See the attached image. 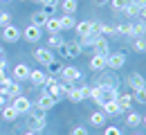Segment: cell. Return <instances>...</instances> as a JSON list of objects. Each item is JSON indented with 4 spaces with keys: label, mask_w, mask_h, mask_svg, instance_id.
Here are the masks:
<instances>
[{
    "label": "cell",
    "mask_w": 146,
    "mask_h": 135,
    "mask_svg": "<svg viewBox=\"0 0 146 135\" xmlns=\"http://www.w3.org/2000/svg\"><path fill=\"white\" fill-rule=\"evenodd\" d=\"M58 7L63 9V14H76L79 2H76V0H61V5H58Z\"/></svg>",
    "instance_id": "cell-28"
},
{
    "label": "cell",
    "mask_w": 146,
    "mask_h": 135,
    "mask_svg": "<svg viewBox=\"0 0 146 135\" xmlns=\"http://www.w3.org/2000/svg\"><path fill=\"white\" fill-rule=\"evenodd\" d=\"M128 86H130L133 90H137V88H144L146 81H144V77H142L139 72H130V74H128Z\"/></svg>",
    "instance_id": "cell-18"
},
{
    "label": "cell",
    "mask_w": 146,
    "mask_h": 135,
    "mask_svg": "<svg viewBox=\"0 0 146 135\" xmlns=\"http://www.w3.org/2000/svg\"><path fill=\"white\" fill-rule=\"evenodd\" d=\"M25 135H38V133H36V131H27Z\"/></svg>",
    "instance_id": "cell-50"
},
{
    "label": "cell",
    "mask_w": 146,
    "mask_h": 135,
    "mask_svg": "<svg viewBox=\"0 0 146 135\" xmlns=\"http://www.w3.org/2000/svg\"><path fill=\"white\" fill-rule=\"evenodd\" d=\"M124 65H126V54L124 52H110L106 57V70H110V72H117Z\"/></svg>",
    "instance_id": "cell-3"
},
{
    "label": "cell",
    "mask_w": 146,
    "mask_h": 135,
    "mask_svg": "<svg viewBox=\"0 0 146 135\" xmlns=\"http://www.w3.org/2000/svg\"><path fill=\"white\" fill-rule=\"evenodd\" d=\"M38 2H43V0H38Z\"/></svg>",
    "instance_id": "cell-55"
},
{
    "label": "cell",
    "mask_w": 146,
    "mask_h": 135,
    "mask_svg": "<svg viewBox=\"0 0 146 135\" xmlns=\"http://www.w3.org/2000/svg\"><path fill=\"white\" fill-rule=\"evenodd\" d=\"M135 34H137V39H146V20L135 25Z\"/></svg>",
    "instance_id": "cell-38"
},
{
    "label": "cell",
    "mask_w": 146,
    "mask_h": 135,
    "mask_svg": "<svg viewBox=\"0 0 146 135\" xmlns=\"http://www.w3.org/2000/svg\"><path fill=\"white\" fill-rule=\"evenodd\" d=\"M133 2H135L137 7H146V0H133Z\"/></svg>",
    "instance_id": "cell-48"
},
{
    "label": "cell",
    "mask_w": 146,
    "mask_h": 135,
    "mask_svg": "<svg viewBox=\"0 0 146 135\" xmlns=\"http://www.w3.org/2000/svg\"><path fill=\"white\" fill-rule=\"evenodd\" d=\"M142 20H146V7H139V14H137Z\"/></svg>",
    "instance_id": "cell-46"
},
{
    "label": "cell",
    "mask_w": 146,
    "mask_h": 135,
    "mask_svg": "<svg viewBox=\"0 0 146 135\" xmlns=\"http://www.w3.org/2000/svg\"><path fill=\"white\" fill-rule=\"evenodd\" d=\"M88 68H90L92 72H101V70H106V57H104V54H92Z\"/></svg>",
    "instance_id": "cell-11"
},
{
    "label": "cell",
    "mask_w": 146,
    "mask_h": 135,
    "mask_svg": "<svg viewBox=\"0 0 146 135\" xmlns=\"http://www.w3.org/2000/svg\"><path fill=\"white\" fill-rule=\"evenodd\" d=\"M63 45V39L58 36V34H50V39H47V50H58Z\"/></svg>",
    "instance_id": "cell-30"
},
{
    "label": "cell",
    "mask_w": 146,
    "mask_h": 135,
    "mask_svg": "<svg viewBox=\"0 0 146 135\" xmlns=\"http://www.w3.org/2000/svg\"><path fill=\"white\" fill-rule=\"evenodd\" d=\"M94 86H99V88H119V77L115 72H104L94 81Z\"/></svg>",
    "instance_id": "cell-8"
},
{
    "label": "cell",
    "mask_w": 146,
    "mask_h": 135,
    "mask_svg": "<svg viewBox=\"0 0 146 135\" xmlns=\"http://www.w3.org/2000/svg\"><path fill=\"white\" fill-rule=\"evenodd\" d=\"M45 79H47V74H45L43 70H29V81H32L34 86H43Z\"/></svg>",
    "instance_id": "cell-26"
},
{
    "label": "cell",
    "mask_w": 146,
    "mask_h": 135,
    "mask_svg": "<svg viewBox=\"0 0 146 135\" xmlns=\"http://www.w3.org/2000/svg\"><path fill=\"white\" fill-rule=\"evenodd\" d=\"M99 25H101L99 20H92L90 23V32H99Z\"/></svg>",
    "instance_id": "cell-45"
},
{
    "label": "cell",
    "mask_w": 146,
    "mask_h": 135,
    "mask_svg": "<svg viewBox=\"0 0 146 135\" xmlns=\"http://www.w3.org/2000/svg\"><path fill=\"white\" fill-rule=\"evenodd\" d=\"M32 57L36 59L40 65H50V63H54V54H52V50H47V47H38V50H34L32 52Z\"/></svg>",
    "instance_id": "cell-9"
},
{
    "label": "cell",
    "mask_w": 146,
    "mask_h": 135,
    "mask_svg": "<svg viewBox=\"0 0 146 135\" xmlns=\"http://www.w3.org/2000/svg\"><path fill=\"white\" fill-rule=\"evenodd\" d=\"M47 18H50V16H47L43 9H40V11H34V14H32V23H29V25H36V27H40V29H43V27H45V23H47Z\"/></svg>",
    "instance_id": "cell-24"
},
{
    "label": "cell",
    "mask_w": 146,
    "mask_h": 135,
    "mask_svg": "<svg viewBox=\"0 0 146 135\" xmlns=\"http://www.w3.org/2000/svg\"><path fill=\"white\" fill-rule=\"evenodd\" d=\"M45 88H47V92L54 97V99H58V97H63L61 95V86H58V81H56V77H47L45 79V83H43Z\"/></svg>",
    "instance_id": "cell-12"
},
{
    "label": "cell",
    "mask_w": 146,
    "mask_h": 135,
    "mask_svg": "<svg viewBox=\"0 0 146 135\" xmlns=\"http://www.w3.org/2000/svg\"><path fill=\"white\" fill-rule=\"evenodd\" d=\"M5 104H7V97L0 95V110H2V106H5Z\"/></svg>",
    "instance_id": "cell-49"
},
{
    "label": "cell",
    "mask_w": 146,
    "mask_h": 135,
    "mask_svg": "<svg viewBox=\"0 0 146 135\" xmlns=\"http://www.w3.org/2000/svg\"><path fill=\"white\" fill-rule=\"evenodd\" d=\"M0 2H7V0H0Z\"/></svg>",
    "instance_id": "cell-53"
},
{
    "label": "cell",
    "mask_w": 146,
    "mask_h": 135,
    "mask_svg": "<svg viewBox=\"0 0 146 135\" xmlns=\"http://www.w3.org/2000/svg\"><path fill=\"white\" fill-rule=\"evenodd\" d=\"M18 95H23V88H20V81H14L9 86V90H7V97L14 99V97H18Z\"/></svg>",
    "instance_id": "cell-34"
},
{
    "label": "cell",
    "mask_w": 146,
    "mask_h": 135,
    "mask_svg": "<svg viewBox=\"0 0 146 135\" xmlns=\"http://www.w3.org/2000/svg\"><path fill=\"white\" fill-rule=\"evenodd\" d=\"M58 5H61V0H43V11L47 16H52L56 9H58Z\"/></svg>",
    "instance_id": "cell-29"
},
{
    "label": "cell",
    "mask_w": 146,
    "mask_h": 135,
    "mask_svg": "<svg viewBox=\"0 0 146 135\" xmlns=\"http://www.w3.org/2000/svg\"><path fill=\"white\" fill-rule=\"evenodd\" d=\"M27 115H29V131H36V133H40V131L47 126V117H45V113H43V110L32 108Z\"/></svg>",
    "instance_id": "cell-1"
},
{
    "label": "cell",
    "mask_w": 146,
    "mask_h": 135,
    "mask_svg": "<svg viewBox=\"0 0 146 135\" xmlns=\"http://www.w3.org/2000/svg\"><path fill=\"white\" fill-rule=\"evenodd\" d=\"M61 77H63V83H81L83 81V72L79 68H72V65H63L61 70Z\"/></svg>",
    "instance_id": "cell-4"
},
{
    "label": "cell",
    "mask_w": 146,
    "mask_h": 135,
    "mask_svg": "<svg viewBox=\"0 0 146 135\" xmlns=\"http://www.w3.org/2000/svg\"><path fill=\"white\" fill-rule=\"evenodd\" d=\"M108 2H110V0H94V5H97V7H106Z\"/></svg>",
    "instance_id": "cell-47"
},
{
    "label": "cell",
    "mask_w": 146,
    "mask_h": 135,
    "mask_svg": "<svg viewBox=\"0 0 146 135\" xmlns=\"http://www.w3.org/2000/svg\"><path fill=\"white\" fill-rule=\"evenodd\" d=\"M56 101H58V99H54V97L45 90V92H40V95H38L36 108H38V110H43V113H47V110H52V108L56 106Z\"/></svg>",
    "instance_id": "cell-7"
},
{
    "label": "cell",
    "mask_w": 146,
    "mask_h": 135,
    "mask_svg": "<svg viewBox=\"0 0 146 135\" xmlns=\"http://www.w3.org/2000/svg\"><path fill=\"white\" fill-rule=\"evenodd\" d=\"M11 106H14V110L18 113V115H27L32 108H34V104L27 99L25 95H18V97H14L11 99Z\"/></svg>",
    "instance_id": "cell-5"
},
{
    "label": "cell",
    "mask_w": 146,
    "mask_h": 135,
    "mask_svg": "<svg viewBox=\"0 0 146 135\" xmlns=\"http://www.w3.org/2000/svg\"><path fill=\"white\" fill-rule=\"evenodd\" d=\"M45 29H47L50 34H58V32H61V20L56 18V16H50L47 23H45Z\"/></svg>",
    "instance_id": "cell-27"
},
{
    "label": "cell",
    "mask_w": 146,
    "mask_h": 135,
    "mask_svg": "<svg viewBox=\"0 0 146 135\" xmlns=\"http://www.w3.org/2000/svg\"><path fill=\"white\" fill-rule=\"evenodd\" d=\"M47 68H50V72H52L54 77H56V74H61V70H63V65H61V63H56V61H54V63H50Z\"/></svg>",
    "instance_id": "cell-42"
},
{
    "label": "cell",
    "mask_w": 146,
    "mask_h": 135,
    "mask_svg": "<svg viewBox=\"0 0 146 135\" xmlns=\"http://www.w3.org/2000/svg\"><path fill=\"white\" fill-rule=\"evenodd\" d=\"M2 52H5V50H2V45H0V57H2Z\"/></svg>",
    "instance_id": "cell-52"
},
{
    "label": "cell",
    "mask_w": 146,
    "mask_h": 135,
    "mask_svg": "<svg viewBox=\"0 0 146 135\" xmlns=\"http://www.w3.org/2000/svg\"><path fill=\"white\" fill-rule=\"evenodd\" d=\"M70 135H88V128L86 126H74V128H70Z\"/></svg>",
    "instance_id": "cell-43"
},
{
    "label": "cell",
    "mask_w": 146,
    "mask_h": 135,
    "mask_svg": "<svg viewBox=\"0 0 146 135\" xmlns=\"http://www.w3.org/2000/svg\"><path fill=\"white\" fill-rule=\"evenodd\" d=\"M74 32H76L79 36L88 34V32H90V20H81V23H76V25H74Z\"/></svg>",
    "instance_id": "cell-32"
},
{
    "label": "cell",
    "mask_w": 146,
    "mask_h": 135,
    "mask_svg": "<svg viewBox=\"0 0 146 135\" xmlns=\"http://www.w3.org/2000/svg\"><path fill=\"white\" fill-rule=\"evenodd\" d=\"M79 90H81V97H83V99H90V86H88V83H83V81H81Z\"/></svg>",
    "instance_id": "cell-40"
},
{
    "label": "cell",
    "mask_w": 146,
    "mask_h": 135,
    "mask_svg": "<svg viewBox=\"0 0 146 135\" xmlns=\"http://www.w3.org/2000/svg\"><path fill=\"white\" fill-rule=\"evenodd\" d=\"M133 50L137 54H146V39H135L133 41Z\"/></svg>",
    "instance_id": "cell-37"
},
{
    "label": "cell",
    "mask_w": 146,
    "mask_h": 135,
    "mask_svg": "<svg viewBox=\"0 0 146 135\" xmlns=\"http://www.w3.org/2000/svg\"><path fill=\"white\" fill-rule=\"evenodd\" d=\"M90 99H94L97 104H101V88L99 86H90Z\"/></svg>",
    "instance_id": "cell-39"
},
{
    "label": "cell",
    "mask_w": 146,
    "mask_h": 135,
    "mask_svg": "<svg viewBox=\"0 0 146 135\" xmlns=\"http://www.w3.org/2000/svg\"><path fill=\"white\" fill-rule=\"evenodd\" d=\"M104 135H121V131H119L117 126H106V131H104Z\"/></svg>",
    "instance_id": "cell-44"
},
{
    "label": "cell",
    "mask_w": 146,
    "mask_h": 135,
    "mask_svg": "<svg viewBox=\"0 0 146 135\" xmlns=\"http://www.w3.org/2000/svg\"><path fill=\"white\" fill-rule=\"evenodd\" d=\"M99 108H101V113L106 117H115V115H121V110H119V106H117V101H104V104H99Z\"/></svg>",
    "instance_id": "cell-13"
},
{
    "label": "cell",
    "mask_w": 146,
    "mask_h": 135,
    "mask_svg": "<svg viewBox=\"0 0 146 135\" xmlns=\"http://www.w3.org/2000/svg\"><path fill=\"white\" fill-rule=\"evenodd\" d=\"M133 101H137V104H146V86H144V88L133 90Z\"/></svg>",
    "instance_id": "cell-35"
},
{
    "label": "cell",
    "mask_w": 146,
    "mask_h": 135,
    "mask_svg": "<svg viewBox=\"0 0 146 135\" xmlns=\"http://www.w3.org/2000/svg\"><path fill=\"white\" fill-rule=\"evenodd\" d=\"M115 29H117V34H119V36H126V39H130V41H135V39H137V34H135V25L121 23V25H117Z\"/></svg>",
    "instance_id": "cell-15"
},
{
    "label": "cell",
    "mask_w": 146,
    "mask_h": 135,
    "mask_svg": "<svg viewBox=\"0 0 146 135\" xmlns=\"http://www.w3.org/2000/svg\"><path fill=\"white\" fill-rule=\"evenodd\" d=\"M99 34H101L104 39H117V36H119L117 29H115V25H106V23L99 25Z\"/></svg>",
    "instance_id": "cell-25"
},
{
    "label": "cell",
    "mask_w": 146,
    "mask_h": 135,
    "mask_svg": "<svg viewBox=\"0 0 146 135\" xmlns=\"http://www.w3.org/2000/svg\"><path fill=\"white\" fill-rule=\"evenodd\" d=\"M0 115H2L5 122H16V119H18V113L14 110V106H11V104H5V106H2V110H0Z\"/></svg>",
    "instance_id": "cell-22"
},
{
    "label": "cell",
    "mask_w": 146,
    "mask_h": 135,
    "mask_svg": "<svg viewBox=\"0 0 146 135\" xmlns=\"http://www.w3.org/2000/svg\"><path fill=\"white\" fill-rule=\"evenodd\" d=\"M135 135H142V133H135Z\"/></svg>",
    "instance_id": "cell-54"
},
{
    "label": "cell",
    "mask_w": 146,
    "mask_h": 135,
    "mask_svg": "<svg viewBox=\"0 0 146 135\" xmlns=\"http://www.w3.org/2000/svg\"><path fill=\"white\" fill-rule=\"evenodd\" d=\"M92 50H94V54H104V57H108V39H104V36H99V41L92 45Z\"/></svg>",
    "instance_id": "cell-23"
},
{
    "label": "cell",
    "mask_w": 146,
    "mask_h": 135,
    "mask_svg": "<svg viewBox=\"0 0 146 135\" xmlns=\"http://www.w3.org/2000/svg\"><path fill=\"white\" fill-rule=\"evenodd\" d=\"M58 52H61V57H65V59H76V57L83 54V47H81L79 41H63V45L58 47Z\"/></svg>",
    "instance_id": "cell-2"
},
{
    "label": "cell",
    "mask_w": 146,
    "mask_h": 135,
    "mask_svg": "<svg viewBox=\"0 0 146 135\" xmlns=\"http://www.w3.org/2000/svg\"><path fill=\"white\" fill-rule=\"evenodd\" d=\"M43 36V29L36 27V25H27L25 29H23V39L27 41V43H38Z\"/></svg>",
    "instance_id": "cell-10"
},
{
    "label": "cell",
    "mask_w": 146,
    "mask_h": 135,
    "mask_svg": "<svg viewBox=\"0 0 146 135\" xmlns=\"http://www.w3.org/2000/svg\"><path fill=\"white\" fill-rule=\"evenodd\" d=\"M99 36H101L99 32H88V34L79 36V43H81V47H83V50H86V47H90V50H92V45L99 41Z\"/></svg>",
    "instance_id": "cell-14"
},
{
    "label": "cell",
    "mask_w": 146,
    "mask_h": 135,
    "mask_svg": "<svg viewBox=\"0 0 146 135\" xmlns=\"http://www.w3.org/2000/svg\"><path fill=\"white\" fill-rule=\"evenodd\" d=\"M126 124L130 126V128L139 126V124H142V115H139V113H128V117H126Z\"/></svg>",
    "instance_id": "cell-33"
},
{
    "label": "cell",
    "mask_w": 146,
    "mask_h": 135,
    "mask_svg": "<svg viewBox=\"0 0 146 135\" xmlns=\"http://www.w3.org/2000/svg\"><path fill=\"white\" fill-rule=\"evenodd\" d=\"M106 122H108V117L104 115L101 110L90 113V126H94V128H104V126H106Z\"/></svg>",
    "instance_id": "cell-16"
},
{
    "label": "cell",
    "mask_w": 146,
    "mask_h": 135,
    "mask_svg": "<svg viewBox=\"0 0 146 135\" xmlns=\"http://www.w3.org/2000/svg\"><path fill=\"white\" fill-rule=\"evenodd\" d=\"M142 124H144V126H146V115H144V117H142Z\"/></svg>",
    "instance_id": "cell-51"
},
{
    "label": "cell",
    "mask_w": 146,
    "mask_h": 135,
    "mask_svg": "<svg viewBox=\"0 0 146 135\" xmlns=\"http://www.w3.org/2000/svg\"><path fill=\"white\" fill-rule=\"evenodd\" d=\"M130 0H110V9L115 11V14H121L124 9H126V5Z\"/></svg>",
    "instance_id": "cell-31"
},
{
    "label": "cell",
    "mask_w": 146,
    "mask_h": 135,
    "mask_svg": "<svg viewBox=\"0 0 146 135\" xmlns=\"http://www.w3.org/2000/svg\"><path fill=\"white\" fill-rule=\"evenodd\" d=\"M5 25H11V14H7V11L0 14V27H5Z\"/></svg>",
    "instance_id": "cell-41"
},
{
    "label": "cell",
    "mask_w": 146,
    "mask_h": 135,
    "mask_svg": "<svg viewBox=\"0 0 146 135\" xmlns=\"http://www.w3.org/2000/svg\"><path fill=\"white\" fill-rule=\"evenodd\" d=\"M58 20H61V32H65V29H74V25H76L74 14H61Z\"/></svg>",
    "instance_id": "cell-19"
},
{
    "label": "cell",
    "mask_w": 146,
    "mask_h": 135,
    "mask_svg": "<svg viewBox=\"0 0 146 135\" xmlns=\"http://www.w3.org/2000/svg\"><path fill=\"white\" fill-rule=\"evenodd\" d=\"M0 36H2L5 43H16L18 39H23V29H18L16 25H5L2 32H0Z\"/></svg>",
    "instance_id": "cell-6"
},
{
    "label": "cell",
    "mask_w": 146,
    "mask_h": 135,
    "mask_svg": "<svg viewBox=\"0 0 146 135\" xmlns=\"http://www.w3.org/2000/svg\"><path fill=\"white\" fill-rule=\"evenodd\" d=\"M117 106H119V110H121V113L130 110V106H133V95H130V92L119 95V97H117Z\"/></svg>",
    "instance_id": "cell-20"
},
{
    "label": "cell",
    "mask_w": 146,
    "mask_h": 135,
    "mask_svg": "<svg viewBox=\"0 0 146 135\" xmlns=\"http://www.w3.org/2000/svg\"><path fill=\"white\" fill-rule=\"evenodd\" d=\"M124 14H126V18H135V16L139 14V7H137V5L130 0V2L126 5V9H124Z\"/></svg>",
    "instance_id": "cell-36"
},
{
    "label": "cell",
    "mask_w": 146,
    "mask_h": 135,
    "mask_svg": "<svg viewBox=\"0 0 146 135\" xmlns=\"http://www.w3.org/2000/svg\"><path fill=\"white\" fill-rule=\"evenodd\" d=\"M25 79H29V68L25 63H18L14 68V81H25Z\"/></svg>",
    "instance_id": "cell-21"
},
{
    "label": "cell",
    "mask_w": 146,
    "mask_h": 135,
    "mask_svg": "<svg viewBox=\"0 0 146 135\" xmlns=\"http://www.w3.org/2000/svg\"><path fill=\"white\" fill-rule=\"evenodd\" d=\"M63 95L68 97V99H70V101H74V104H79V101H83V97H81V90H79V86H68V88H65V92H63Z\"/></svg>",
    "instance_id": "cell-17"
}]
</instances>
